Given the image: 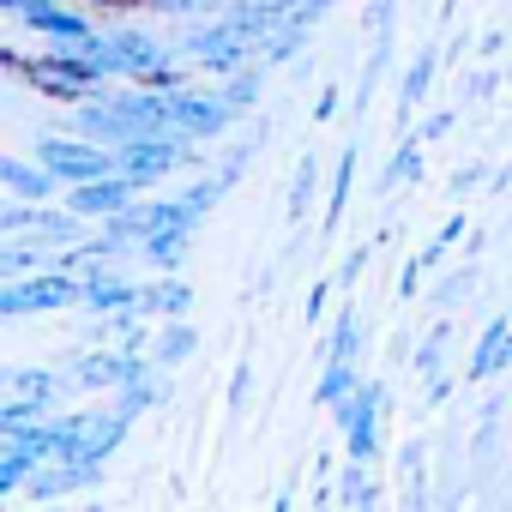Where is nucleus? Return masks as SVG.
Masks as SVG:
<instances>
[{"mask_svg":"<svg viewBox=\"0 0 512 512\" xmlns=\"http://www.w3.org/2000/svg\"><path fill=\"white\" fill-rule=\"evenodd\" d=\"M193 157H199V145H193V139H181V133H145V139H127V145L115 151L121 175H127V181H139V187H157L163 175L187 169Z\"/></svg>","mask_w":512,"mask_h":512,"instance_id":"423d86ee","label":"nucleus"},{"mask_svg":"<svg viewBox=\"0 0 512 512\" xmlns=\"http://www.w3.org/2000/svg\"><path fill=\"white\" fill-rule=\"evenodd\" d=\"M139 308H145L151 320H187V314H193V284L175 278V272H157V278L139 290Z\"/></svg>","mask_w":512,"mask_h":512,"instance_id":"dca6fc26","label":"nucleus"},{"mask_svg":"<svg viewBox=\"0 0 512 512\" xmlns=\"http://www.w3.org/2000/svg\"><path fill=\"white\" fill-rule=\"evenodd\" d=\"M362 266H368V247H350V260H344V272H338V290H350V284L362 278Z\"/></svg>","mask_w":512,"mask_h":512,"instance_id":"58836bf2","label":"nucleus"},{"mask_svg":"<svg viewBox=\"0 0 512 512\" xmlns=\"http://www.w3.org/2000/svg\"><path fill=\"white\" fill-rule=\"evenodd\" d=\"M362 362H320V386H314V404L320 410H338L356 386H362V374H356Z\"/></svg>","mask_w":512,"mask_h":512,"instance_id":"4be33fe9","label":"nucleus"},{"mask_svg":"<svg viewBox=\"0 0 512 512\" xmlns=\"http://www.w3.org/2000/svg\"><path fill=\"white\" fill-rule=\"evenodd\" d=\"M163 374H169V368H151V374H139L133 386H121V392H115V404H121V410L139 422L145 410H157V404H163Z\"/></svg>","mask_w":512,"mask_h":512,"instance_id":"bb28decb","label":"nucleus"},{"mask_svg":"<svg viewBox=\"0 0 512 512\" xmlns=\"http://www.w3.org/2000/svg\"><path fill=\"white\" fill-rule=\"evenodd\" d=\"M0 187H7L13 199H31V205H43V199H55L67 181L31 151V157H19V151H7V157H0Z\"/></svg>","mask_w":512,"mask_h":512,"instance_id":"f8f14e48","label":"nucleus"},{"mask_svg":"<svg viewBox=\"0 0 512 512\" xmlns=\"http://www.w3.org/2000/svg\"><path fill=\"white\" fill-rule=\"evenodd\" d=\"M314 193H320V157L308 151V157L296 163V175H290V193H284V217H290V223H302V217H308V205H314Z\"/></svg>","mask_w":512,"mask_h":512,"instance_id":"b1692460","label":"nucleus"},{"mask_svg":"<svg viewBox=\"0 0 512 512\" xmlns=\"http://www.w3.org/2000/svg\"><path fill=\"white\" fill-rule=\"evenodd\" d=\"M217 91H223V97H229V103H235V109L247 115L253 103H260V97H266V67H260V61H253V67H241V73H229V79H223Z\"/></svg>","mask_w":512,"mask_h":512,"instance_id":"cd10ccee","label":"nucleus"},{"mask_svg":"<svg viewBox=\"0 0 512 512\" xmlns=\"http://www.w3.org/2000/svg\"><path fill=\"white\" fill-rule=\"evenodd\" d=\"M446 350H452V320H434V326L422 332V344L410 350V368L422 374V386L446 380Z\"/></svg>","mask_w":512,"mask_h":512,"instance_id":"aec40b11","label":"nucleus"},{"mask_svg":"<svg viewBox=\"0 0 512 512\" xmlns=\"http://www.w3.org/2000/svg\"><path fill=\"white\" fill-rule=\"evenodd\" d=\"M55 308H85V278L67 266L0 284V320H31V314H55Z\"/></svg>","mask_w":512,"mask_h":512,"instance_id":"7ed1b4c3","label":"nucleus"},{"mask_svg":"<svg viewBox=\"0 0 512 512\" xmlns=\"http://www.w3.org/2000/svg\"><path fill=\"white\" fill-rule=\"evenodd\" d=\"M506 187H512V163H506V169H500V175L488 181V193H506Z\"/></svg>","mask_w":512,"mask_h":512,"instance_id":"37998d69","label":"nucleus"},{"mask_svg":"<svg viewBox=\"0 0 512 512\" xmlns=\"http://www.w3.org/2000/svg\"><path fill=\"white\" fill-rule=\"evenodd\" d=\"M127 428H133V416H127L121 404H109V410H79V440H73V452H67V458L109 464V458H115V446L127 440Z\"/></svg>","mask_w":512,"mask_h":512,"instance_id":"9d476101","label":"nucleus"},{"mask_svg":"<svg viewBox=\"0 0 512 512\" xmlns=\"http://www.w3.org/2000/svg\"><path fill=\"white\" fill-rule=\"evenodd\" d=\"M458 13V0H440V19H452Z\"/></svg>","mask_w":512,"mask_h":512,"instance_id":"c03bdc74","label":"nucleus"},{"mask_svg":"<svg viewBox=\"0 0 512 512\" xmlns=\"http://www.w3.org/2000/svg\"><path fill=\"white\" fill-rule=\"evenodd\" d=\"M181 61L187 67H199V73H217V79H229V73H241V67H253V61H260V49H253L223 13L217 19H193L187 31H181Z\"/></svg>","mask_w":512,"mask_h":512,"instance_id":"f03ea898","label":"nucleus"},{"mask_svg":"<svg viewBox=\"0 0 512 512\" xmlns=\"http://www.w3.org/2000/svg\"><path fill=\"white\" fill-rule=\"evenodd\" d=\"M199 356V332L187 326V320H163V332L151 338V362L157 368H181V362H193Z\"/></svg>","mask_w":512,"mask_h":512,"instance_id":"412c9836","label":"nucleus"},{"mask_svg":"<svg viewBox=\"0 0 512 512\" xmlns=\"http://www.w3.org/2000/svg\"><path fill=\"white\" fill-rule=\"evenodd\" d=\"M470 290H476V266H458L452 278H440V284H434V308H440V314H452Z\"/></svg>","mask_w":512,"mask_h":512,"instance_id":"2f4dec72","label":"nucleus"},{"mask_svg":"<svg viewBox=\"0 0 512 512\" xmlns=\"http://www.w3.org/2000/svg\"><path fill=\"white\" fill-rule=\"evenodd\" d=\"M25 7H31V0H0V13H7V19H13V25H19V19H25Z\"/></svg>","mask_w":512,"mask_h":512,"instance_id":"79ce46f5","label":"nucleus"},{"mask_svg":"<svg viewBox=\"0 0 512 512\" xmlns=\"http://www.w3.org/2000/svg\"><path fill=\"white\" fill-rule=\"evenodd\" d=\"M332 109H338V85H326V91H320V103H314V121H332Z\"/></svg>","mask_w":512,"mask_h":512,"instance_id":"a19ab883","label":"nucleus"},{"mask_svg":"<svg viewBox=\"0 0 512 512\" xmlns=\"http://www.w3.org/2000/svg\"><path fill=\"white\" fill-rule=\"evenodd\" d=\"M422 458H428V452H422V440H404L398 470H404V506H410V512H422V506H428V488H422V470H428V464H422Z\"/></svg>","mask_w":512,"mask_h":512,"instance_id":"c756f323","label":"nucleus"},{"mask_svg":"<svg viewBox=\"0 0 512 512\" xmlns=\"http://www.w3.org/2000/svg\"><path fill=\"white\" fill-rule=\"evenodd\" d=\"M350 175H356V145L338 151V175H332V193H326V229H338L344 211H350Z\"/></svg>","mask_w":512,"mask_h":512,"instance_id":"c85d7f7f","label":"nucleus"},{"mask_svg":"<svg viewBox=\"0 0 512 512\" xmlns=\"http://www.w3.org/2000/svg\"><path fill=\"white\" fill-rule=\"evenodd\" d=\"M79 278H85V314L109 320V314H121V308H139V290H145V284H133L127 272H115V266H85Z\"/></svg>","mask_w":512,"mask_h":512,"instance_id":"ddd939ff","label":"nucleus"},{"mask_svg":"<svg viewBox=\"0 0 512 512\" xmlns=\"http://www.w3.org/2000/svg\"><path fill=\"white\" fill-rule=\"evenodd\" d=\"M452 127H458V103H446V109H434V115H428V121H416L410 133H422L428 145H440V139H446Z\"/></svg>","mask_w":512,"mask_h":512,"instance_id":"f704fd0d","label":"nucleus"},{"mask_svg":"<svg viewBox=\"0 0 512 512\" xmlns=\"http://www.w3.org/2000/svg\"><path fill=\"white\" fill-rule=\"evenodd\" d=\"M187 247H193V229H163V235L145 241V266H157V272H181Z\"/></svg>","mask_w":512,"mask_h":512,"instance_id":"a878e982","label":"nucleus"},{"mask_svg":"<svg viewBox=\"0 0 512 512\" xmlns=\"http://www.w3.org/2000/svg\"><path fill=\"white\" fill-rule=\"evenodd\" d=\"M229 0H151V13H169V19H217Z\"/></svg>","mask_w":512,"mask_h":512,"instance_id":"473e14b6","label":"nucleus"},{"mask_svg":"<svg viewBox=\"0 0 512 512\" xmlns=\"http://www.w3.org/2000/svg\"><path fill=\"white\" fill-rule=\"evenodd\" d=\"M37 464H49L31 440H0V500H19L25 482L37 476Z\"/></svg>","mask_w":512,"mask_h":512,"instance_id":"a211bd4d","label":"nucleus"},{"mask_svg":"<svg viewBox=\"0 0 512 512\" xmlns=\"http://www.w3.org/2000/svg\"><path fill=\"white\" fill-rule=\"evenodd\" d=\"M247 392H253V368L241 362V368H235V380H229V410H235V416L247 410Z\"/></svg>","mask_w":512,"mask_h":512,"instance_id":"e433bc0d","label":"nucleus"},{"mask_svg":"<svg viewBox=\"0 0 512 512\" xmlns=\"http://www.w3.org/2000/svg\"><path fill=\"white\" fill-rule=\"evenodd\" d=\"M79 7H97V13H139L151 0H79Z\"/></svg>","mask_w":512,"mask_h":512,"instance_id":"ea45409f","label":"nucleus"},{"mask_svg":"<svg viewBox=\"0 0 512 512\" xmlns=\"http://www.w3.org/2000/svg\"><path fill=\"white\" fill-rule=\"evenodd\" d=\"M422 163H428V139H422V133H404V139H398V151L386 157V169H380L374 193H380V199H392L398 187H410V181L422 175Z\"/></svg>","mask_w":512,"mask_h":512,"instance_id":"f3484780","label":"nucleus"},{"mask_svg":"<svg viewBox=\"0 0 512 512\" xmlns=\"http://www.w3.org/2000/svg\"><path fill=\"white\" fill-rule=\"evenodd\" d=\"M31 151L67 181V187H79V181H97V175H115L121 163H115V145H97V139H85L79 127L73 133H37L31 139Z\"/></svg>","mask_w":512,"mask_h":512,"instance_id":"20e7f679","label":"nucleus"},{"mask_svg":"<svg viewBox=\"0 0 512 512\" xmlns=\"http://www.w3.org/2000/svg\"><path fill=\"white\" fill-rule=\"evenodd\" d=\"M440 61H446V49H440V43H422V49L410 55V67H404V85H398V127H404V133L416 127V109L428 103V85H434Z\"/></svg>","mask_w":512,"mask_h":512,"instance_id":"2eb2a0df","label":"nucleus"},{"mask_svg":"<svg viewBox=\"0 0 512 512\" xmlns=\"http://www.w3.org/2000/svg\"><path fill=\"white\" fill-rule=\"evenodd\" d=\"M163 103H169V133H181V139H193V145L223 139V133L235 127V115H241L223 91H193V85L163 91Z\"/></svg>","mask_w":512,"mask_h":512,"instance_id":"39448f33","label":"nucleus"},{"mask_svg":"<svg viewBox=\"0 0 512 512\" xmlns=\"http://www.w3.org/2000/svg\"><path fill=\"white\" fill-rule=\"evenodd\" d=\"M332 284H338V278H320V284L308 290V308H302V314H308V326H320V314H326V296H332Z\"/></svg>","mask_w":512,"mask_h":512,"instance_id":"4c0bfd02","label":"nucleus"},{"mask_svg":"<svg viewBox=\"0 0 512 512\" xmlns=\"http://www.w3.org/2000/svg\"><path fill=\"white\" fill-rule=\"evenodd\" d=\"M13 73H25V85H37L43 97H61V103H85L97 91H109V73L91 67L79 49H49L43 61H25V55H7Z\"/></svg>","mask_w":512,"mask_h":512,"instance_id":"f257e3e1","label":"nucleus"},{"mask_svg":"<svg viewBox=\"0 0 512 512\" xmlns=\"http://www.w3.org/2000/svg\"><path fill=\"white\" fill-rule=\"evenodd\" d=\"M19 31L43 37L49 49H79V43L91 37V19H85L79 7H67V0H31L25 19H19Z\"/></svg>","mask_w":512,"mask_h":512,"instance_id":"1a4fd4ad","label":"nucleus"},{"mask_svg":"<svg viewBox=\"0 0 512 512\" xmlns=\"http://www.w3.org/2000/svg\"><path fill=\"white\" fill-rule=\"evenodd\" d=\"M326 362H362V314L338 308L332 332H326Z\"/></svg>","mask_w":512,"mask_h":512,"instance_id":"393cba45","label":"nucleus"},{"mask_svg":"<svg viewBox=\"0 0 512 512\" xmlns=\"http://www.w3.org/2000/svg\"><path fill=\"white\" fill-rule=\"evenodd\" d=\"M139 193H145V187H139V181H127V175L115 169V175H97V181H79V187H67V205H73L79 217L103 223V217L127 211V205H133Z\"/></svg>","mask_w":512,"mask_h":512,"instance_id":"9b49d317","label":"nucleus"},{"mask_svg":"<svg viewBox=\"0 0 512 512\" xmlns=\"http://www.w3.org/2000/svg\"><path fill=\"white\" fill-rule=\"evenodd\" d=\"M380 422H386V386L380 380H362L338 404V434H344V452L356 464H374L380 458Z\"/></svg>","mask_w":512,"mask_h":512,"instance_id":"0eeeda50","label":"nucleus"},{"mask_svg":"<svg viewBox=\"0 0 512 512\" xmlns=\"http://www.w3.org/2000/svg\"><path fill=\"white\" fill-rule=\"evenodd\" d=\"M482 175H488L482 163H464V169H452V181H446V187H452V199H470V193L482 187Z\"/></svg>","mask_w":512,"mask_h":512,"instance_id":"c9c22d12","label":"nucleus"},{"mask_svg":"<svg viewBox=\"0 0 512 512\" xmlns=\"http://www.w3.org/2000/svg\"><path fill=\"white\" fill-rule=\"evenodd\" d=\"M494 91H500V67L494 61H482V67L464 73V103H488Z\"/></svg>","mask_w":512,"mask_h":512,"instance_id":"72a5a7b5","label":"nucleus"},{"mask_svg":"<svg viewBox=\"0 0 512 512\" xmlns=\"http://www.w3.org/2000/svg\"><path fill=\"white\" fill-rule=\"evenodd\" d=\"M506 368H512V308H506V314H494V320L482 326V338H476V350H470L464 380H470V386H482V380H500Z\"/></svg>","mask_w":512,"mask_h":512,"instance_id":"4468645a","label":"nucleus"},{"mask_svg":"<svg viewBox=\"0 0 512 512\" xmlns=\"http://www.w3.org/2000/svg\"><path fill=\"white\" fill-rule=\"evenodd\" d=\"M338 506H350V512H368V506H380V488H374V464H344L338 470Z\"/></svg>","mask_w":512,"mask_h":512,"instance_id":"5701e85b","label":"nucleus"},{"mask_svg":"<svg viewBox=\"0 0 512 512\" xmlns=\"http://www.w3.org/2000/svg\"><path fill=\"white\" fill-rule=\"evenodd\" d=\"M151 368H157L151 350H139V344H115V350H91V356H79L67 374H73L79 392H121V386H133L139 374H151Z\"/></svg>","mask_w":512,"mask_h":512,"instance_id":"6e6552de","label":"nucleus"},{"mask_svg":"<svg viewBox=\"0 0 512 512\" xmlns=\"http://www.w3.org/2000/svg\"><path fill=\"white\" fill-rule=\"evenodd\" d=\"M7 392H19V398H43V404H61V398L79 392V386H73V374H55V368H7Z\"/></svg>","mask_w":512,"mask_h":512,"instance_id":"6ab92c4d","label":"nucleus"},{"mask_svg":"<svg viewBox=\"0 0 512 512\" xmlns=\"http://www.w3.org/2000/svg\"><path fill=\"white\" fill-rule=\"evenodd\" d=\"M452 241H470V217H464V211H452V217H446V223L434 229V241H428V247L416 253V260H422V266H440V253H446Z\"/></svg>","mask_w":512,"mask_h":512,"instance_id":"7c9ffc66","label":"nucleus"}]
</instances>
